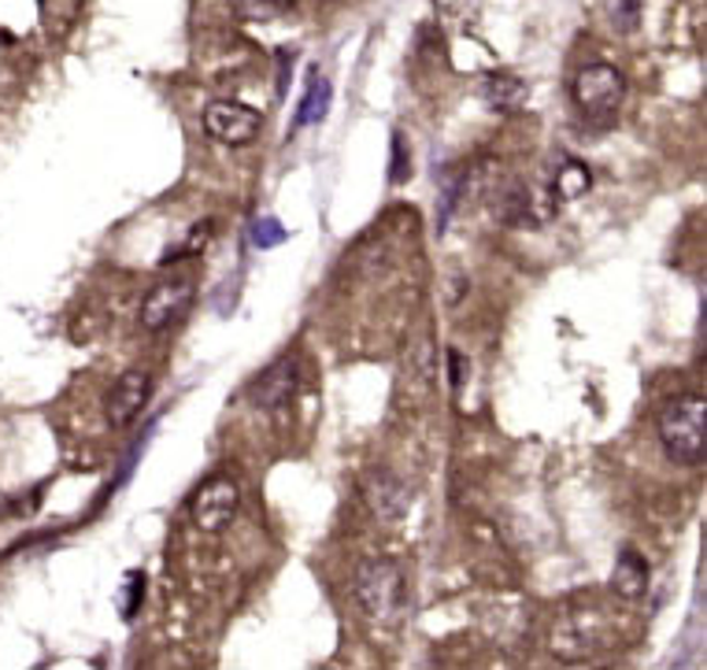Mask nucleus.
Masks as SVG:
<instances>
[{
    "label": "nucleus",
    "instance_id": "nucleus-1",
    "mask_svg": "<svg viewBox=\"0 0 707 670\" xmlns=\"http://www.w3.org/2000/svg\"><path fill=\"white\" fill-rule=\"evenodd\" d=\"M660 444L663 452L671 455L678 466H696L704 460V449H707V400L704 397H674L663 404L660 411Z\"/></svg>",
    "mask_w": 707,
    "mask_h": 670
},
{
    "label": "nucleus",
    "instance_id": "nucleus-2",
    "mask_svg": "<svg viewBox=\"0 0 707 670\" xmlns=\"http://www.w3.org/2000/svg\"><path fill=\"white\" fill-rule=\"evenodd\" d=\"M356 596L371 618L393 623L408 604V578H404L400 563H393L389 556L367 560L356 571Z\"/></svg>",
    "mask_w": 707,
    "mask_h": 670
},
{
    "label": "nucleus",
    "instance_id": "nucleus-3",
    "mask_svg": "<svg viewBox=\"0 0 707 670\" xmlns=\"http://www.w3.org/2000/svg\"><path fill=\"white\" fill-rule=\"evenodd\" d=\"M571 97L585 119L608 123V119H615V111H619L622 97H626V78H622V70L611 64H589L574 75Z\"/></svg>",
    "mask_w": 707,
    "mask_h": 670
},
{
    "label": "nucleus",
    "instance_id": "nucleus-4",
    "mask_svg": "<svg viewBox=\"0 0 707 670\" xmlns=\"http://www.w3.org/2000/svg\"><path fill=\"white\" fill-rule=\"evenodd\" d=\"M200 123H205V134L211 141H219V145L227 149H241L259 138L264 116H259L256 108L241 105V100H211L205 116H200Z\"/></svg>",
    "mask_w": 707,
    "mask_h": 670
},
{
    "label": "nucleus",
    "instance_id": "nucleus-5",
    "mask_svg": "<svg viewBox=\"0 0 707 670\" xmlns=\"http://www.w3.org/2000/svg\"><path fill=\"white\" fill-rule=\"evenodd\" d=\"M194 293H197V282L186 278V274H175V278L159 282V286L148 289L145 304H141V327L153 333L170 330L175 322L186 319L189 304H194Z\"/></svg>",
    "mask_w": 707,
    "mask_h": 670
},
{
    "label": "nucleus",
    "instance_id": "nucleus-6",
    "mask_svg": "<svg viewBox=\"0 0 707 670\" xmlns=\"http://www.w3.org/2000/svg\"><path fill=\"white\" fill-rule=\"evenodd\" d=\"M237 504H241L237 482L227 479V474H216V479H208L194 493V501H189V515H194V523L205 534H222L230 523H234Z\"/></svg>",
    "mask_w": 707,
    "mask_h": 670
},
{
    "label": "nucleus",
    "instance_id": "nucleus-7",
    "mask_svg": "<svg viewBox=\"0 0 707 670\" xmlns=\"http://www.w3.org/2000/svg\"><path fill=\"white\" fill-rule=\"evenodd\" d=\"M297 389H300V363L292 356H281L252 378L248 400L264 411H275V408H286V404L297 397Z\"/></svg>",
    "mask_w": 707,
    "mask_h": 670
},
{
    "label": "nucleus",
    "instance_id": "nucleus-8",
    "mask_svg": "<svg viewBox=\"0 0 707 670\" xmlns=\"http://www.w3.org/2000/svg\"><path fill=\"white\" fill-rule=\"evenodd\" d=\"M148 393H153V378H148L145 371H126L123 378H115V385H111L108 397H104L108 426H115V430L134 426L141 408L148 404Z\"/></svg>",
    "mask_w": 707,
    "mask_h": 670
},
{
    "label": "nucleus",
    "instance_id": "nucleus-9",
    "mask_svg": "<svg viewBox=\"0 0 707 670\" xmlns=\"http://www.w3.org/2000/svg\"><path fill=\"white\" fill-rule=\"evenodd\" d=\"M611 589L622 601H641L644 589H649V563H644L641 552L622 548V556L615 560V571H611Z\"/></svg>",
    "mask_w": 707,
    "mask_h": 670
},
{
    "label": "nucleus",
    "instance_id": "nucleus-10",
    "mask_svg": "<svg viewBox=\"0 0 707 670\" xmlns=\"http://www.w3.org/2000/svg\"><path fill=\"white\" fill-rule=\"evenodd\" d=\"M482 97H486V105L493 111H519L527 105L530 89L519 75H511V70H493V75H486V83H482Z\"/></svg>",
    "mask_w": 707,
    "mask_h": 670
},
{
    "label": "nucleus",
    "instance_id": "nucleus-11",
    "mask_svg": "<svg viewBox=\"0 0 707 670\" xmlns=\"http://www.w3.org/2000/svg\"><path fill=\"white\" fill-rule=\"evenodd\" d=\"M367 501L382 519H400L404 507H408V496H404L400 482L393 479V474H375V479L367 482Z\"/></svg>",
    "mask_w": 707,
    "mask_h": 670
},
{
    "label": "nucleus",
    "instance_id": "nucleus-12",
    "mask_svg": "<svg viewBox=\"0 0 707 670\" xmlns=\"http://www.w3.org/2000/svg\"><path fill=\"white\" fill-rule=\"evenodd\" d=\"M593 189V171L582 164V160H563L560 171L552 178V193L555 200H578Z\"/></svg>",
    "mask_w": 707,
    "mask_h": 670
},
{
    "label": "nucleus",
    "instance_id": "nucleus-13",
    "mask_svg": "<svg viewBox=\"0 0 707 670\" xmlns=\"http://www.w3.org/2000/svg\"><path fill=\"white\" fill-rule=\"evenodd\" d=\"M549 216H552V208H541L538 197H533L527 186H515L500 205V219L511 222V227H519V222H541Z\"/></svg>",
    "mask_w": 707,
    "mask_h": 670
},
{
    "label": "nucleus",
    "instance_id": "nucleus-14",
    "mask_svg": "<svg viewBox=\"0 0 707 670\" xmlns=\"http://www.w3.org/2000/svg\"><path fill=\"white\" fill-rule=\"evenodd\" d=\"M327 108H330V83L319 75V70H311V83H308L305 100H300V111H297V127L319 123V119L327 116Z\"/></svg>",
    "mask_w": 707,
    "mask_h": 670
},
{
    "label": "nucleus",
    "instance_id": "nucleus-15",
    "mask_svg": "<svg viewBox=\"0 0 707 670\" xmlns=\"http://www.w3.org/2000/svg\"><path fill=\"white\" fill-rule=\"evenodd\" d=\"M604 12L619 34H630L641 23V0H604Z\"/></svg>",
    "mask_w": 707,
    "mask_h": 670
},
{
    "label": "nucleus",
    "instance_id": "nucleus-16",
    "mask_svg": "<svg viewBox=\"0 0 707 670\" xmlns=\"http://www.w3.org/2000/svg\"><path fill=\"white\" fill-rule=\"evenodd\" d=\"M411 178V149L404 141L400 130H393V145H389V182L393 186H404Z\"/></svg>",
    "mask_w": 707,
    "mask_h": 670
},
{
    "label": "nucleus",
    "instance_id": "nucleus-17",
    "mask_svg": "<svg viewBox=\"0 0 707 670\" xmlns=\"http://www.w3.org/2000/svg\"><path fill=\"white\" fill-rule=\"evenodd\" d=\"M248 238H252V245H256V249H275V245H281V241L289 238V233H286V227H281L278 219H259L256 227H252Z\"/></svg>",
    "mask_w": 707,
    "mask_h": 670
},
{
    "label": "nucleus",
    "instance_id": "nucleus-18",
    "mask_svg": "<svg viewBox=\"0 0 707 670\" xmlns=\"http://www.w3.org/2000/svg\"><path fill=\"white\" fill-rule=\"evenodd\" d=\"M208 230H211V222H200V227H194V238H189V241H181L178 249H170L167 256H164V263H175L178 256H194V252H197V249L208 241Z\"/></svg>",
    "mask_w": 707,
    "mask_h": 670
},
{
    "label": "nucleus",
    "instance_id": "nucleus-19",
    "mask_svg": "<svg viewBox=\"0 0 707 670\" xmlns=\"http://www.w3.org/2000/svg\"><path fill=\"white\" fill-rule=\"evenodd\" d=\"M474 8H478V0H438V12L444 19H452V23H460V19H467Z\"/></svg>",
    "mask_w": 707,
    "mask_h": 670
},
{
    "label": "nucleus",
    "instance_id": "nucleus-20",
    "mask_svg": "<svg viewBox=\"0 0 707 670\" xmlns=\"http://www.w3.org/2000/svg\"><path fill=\"white\" fill-rule=\"evenodd\" d=\"M141 589H145V574H141V571H134V574H130V601H123V615H126V618L137 612Z\"/></svg>",
    "mask_w": 707,
    "mask_h": 670
},
{
    "label": "nucleus",
    "instance_id": "nucleus-21",
    "mask_svg": "<svg viewBox=\"0 0 707 670\" xmlns=\"http://www.w3.org/2000/svg\"><path fill=\"white\" fill-rule=\"evenodd\" d=\"M449 371H452V389H460V385H463V371H467V360H463L456 349L449 352Z\"/></svg>",
    "mask_w": 707,
    "mask_h": 670
},
{
    "label": "nucleus",
    "instance_id": "nucleus-22",
    "mask_svg": "<svg viewBox=\"0 0 707 670\" xmlns=\"http://www.w3.org/2000/svg\"><path fill=\"white\" fill-rule=\"evenodd\" d=\"M259 4L267 8V12H275V15H281V12H289L292 4H297V0H259Z\"/></svg>",
    "mask_w": 707,
    "mask_h": 670
}]
</instances>
